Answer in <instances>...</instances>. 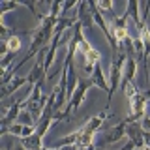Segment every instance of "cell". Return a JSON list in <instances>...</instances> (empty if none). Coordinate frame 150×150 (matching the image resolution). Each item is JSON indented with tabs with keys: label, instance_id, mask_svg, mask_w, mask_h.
Returning <instances> with one entry per match:
<instances>
[{
	"label": "cell",
	"instance_id": "cell-6",
	"mask_svg": "<svg viewBox=\"0 0 150 150\" xmlns=\"http://www.w3.org/2000/svg\"><path fill=\"white\" fill-rule=\"evenodd\" d=\"M75 19H77V23L84 28V30H86V28H90V26L94 25V13H92L90 2H79V6H77V15H75Z\"/></svg>",
	"mask_w": 150,
	"mask_h": 150
},
{
	"label": "cell",
	"instance_id": "cell-15",
	"mask_svg": "<svg viewBox=\"0 0 150 150\" xmlns=\"http://www.w3.org/2000/svg\"><path fill=\"white\" fill-rule=\"evenodd\" d=\"M17 122H19V124H23V126H36V120H34V116L30 115V111H28V109H23L21 112H19Z\"/></svg>",
	"mask_w": 150,
	"mask_h": 150
},
{
	"label": "cell",
	"instance_id": "cell-17",
	"mask_svg": "<svg viewBox=\"0 0 150 150\" xmlns=\"http://www.w3.org/2000/svg\"><path fill=\"white\" fill-rule=\"evenodd\" d=\"M96 6H98V9H100L101 13H105V11L109 13V17H111V19H115V17H116V15H115V11H112V2H111V0H100Z\"/></svg>",
	"mask_w": 150,
	"mask_h": 150
},
{
	"label": "cell",
	"instance_id": "cell-16",
	"mask_svg": "<svg viewBox=\"0 0 150 150\" xmlns=\"http://www.w3.org/2000/svg\"><path fill=\"white\" fill-rule=\"evenodd\" d=\"M21 4L19 2H9V0H0V19H4V15H6L8 11H11V9L19 8Z\"/></svg>",
	"mask_w": 150,
	"mask_h": 150
},
{
	"label": "cell",
	"instance_id": "cell-8",
	"mask_svg": "<svg viewBox=\"0 0 150 150\" xmlns=\"http://www.w3.org/2000/svg\"><path fill=\"white\" fill-rule=\"evenodd\" d=\"M126 137L129 139V143L135 148H146L144 146V141H143V128H141L139 122H133V124L126 126Z\"/></svg>",
	"mask_w": 150,
	"mask_h": 150
},
{
	"label": "cell",
	"instance_id": "cell-22",
	"mask_svg": "<svg viewBox=\"0 0 150 150\" xmlns=\"http://www.w3.org/2000/svg\"><path fill=\"white\" fill-rule=\"evenodd\" d=\"M9 150H26L25 146H23V144H17V146L15 148H9Z\"/></svg>",
	"mask_w": 150,
	"mask_h": 150
},
{
	"label": "cell",
	"instance_id": "cell-19",
	"mask_svg": "<svg viewBox=\"0 0 150 150\" xmlns=\"http://www.w3.org/2000/svg\"><path fill=\"white\" fill-rule=\"evenodd\" d=\"M23 128H25L23 124H19V122H15V124H11V126H9L8 133L15 135V137H21V135H23Z\"/></svg>",
	"mask_w": 150,
	"mask_h": 150
},
{
	"label": "cell",
	"instance_id": "cell-2",
	"mask_svg": "<svg viewBox=\"0 0 150 150\" xmlns=\"http://www.w3.org/2000/svg\"><path fill=\"white\" fill-rule=\"evenodd\" d=\"M126 53L124 51H118V54L112 56L111 60V71H109V94H107V105H105V111L109 107V103L112 100V94L118 90V84L122 81V71H124V66H126Z\"/></svg>",
	"mask_w": 150,
	"mask_h": 150
},
{
	"label": "cell",
	"instance_id": "cell-5",
	"mask_svg": "<svg viewBox=\"0 0 150 150\" xmlns=\"http://www.w3.org/2000/svg\"><path fill=\"white\" fill-rule=\"evenodd\" d=\"M135 77H137V60H135V56H128V58H126L124 71H122L120 90H126V88H128V84L135 83Z\"/></svg>",
	"mask_w": 150,
	"mask_h": 150
},
{
	"label": "cell",
	"instance_id": "cell-24",
	"mask_svg": "<svg viewBox=\"0 0 150 150\" xmlns=\"http://www.w3.org/2000/svg\"><path fill=\"white\" fill-rule=\"evenodd\" d=\"M43 150H56V148H45V146H43Z\"/></svg>",
	"mask_w": 150,
	"mask_h": 150
},
{
	"label": "cell",
	"instance_id": "cell-4",
	"mask_svg": "<svg viewBox=\"0 0 150 150\" xmlns=\"http://www.w3.org/2000/svg\"><path fill=\"white\" fill-rule=\"evenodd\" d=\"M126 126H128V124H126L124 120L118 122V124H115V126H111V128L105 131V135H103L100 146H105V144H112V143H118L122 137H126Z\"/></svg>",
	"mask_w": 150,
	"mask_h": 150
},
{
	"label": "cell",
	"instance_id": "cell-9",
	"mask_svg": "<svg viewBox=\"0 0 150 150\" xmlns=\"http://www.w3.org/2000/svg\"><path fill=\"white\" fill-rule=\"evenodd\" d=\"M90 81H92L94 86H98L100 90H107V94H109V83H107L105 75H103L101 64H96V68H94V71L90 75Z\"/></svg>",
	"mask_w": 150,
	"mask_h": 150
},
{
	"label": "cell",
	"instance_id": "cell-18",
	"mask_svg": "<svg viewBox=\"0 0 150 150\" xmlns=\"http://www.w3.org/2000/svg\"><path fill=\"white\" fill-rule=\"evenodd\" d=\"M13 58H15V53H8L6 56H2V62H0L2 71H6V69H9L13 66Z\"/></svg>",
	"mask_w": 150,
	"mask_h": 150
},
{
	"label": "cell",
	"instance_id": "cell-14",
	"mask_svg": "<svg viewBox=\"0 0 150 150\" xmlns=\"http://www.w3.org/2000/svg\"><path fill=\"white\" fill-rule=\"evenodd\" d=\"M62 6H64V2H60V0H54V2H51V4H49V13H47V15L58 21L60 15H62Z\"/></svg>",
	"mask_w": 150,
	"mask_h": 150
},
{
	"label": "cell",
	"instance_id": "cell-13",
	"mask_svg": "<svg viewBox=\"0 0 150 150\" xmlns=\"http://www.w3.org/2000/svg\"><path fill=\"white\" fill-rule=\"evenodd\" d=\"M6 43H8V51H9V53H15V54H17L19 51L23 49L21 36H19V34H13V32H11V36L6 40Z\"/></svg>",
	"mask_w": 150,
	"mask_h": 150
},
{
	"label": "cell",
	"instance_id": "cell-23",
	"mask_svg": "<svg viewBox=\"0 0 150 150\" xmlns=\"http://www.w3.org/2000/svg\"><path fill=\"white\" fill-rule=\"evenodd\" d=\"M133 150H150V148H133Z\"/></svg>",
	"mask_w": 150,
	"mask_h": 150
},
{
	"label": "cell",
	"instance_id": "cell-10",
	"mask_svg": "<svg viewBox=\"0 0 150 150\" xmlns=\"http://www.w3.org/2000/svg\"><path fill=\"white\" fill-rule=\"evenodd\" d=\"M25 84H28V77H19V75H17V77L13 79V81L9 83V84L2 86V94H0V98L4 100V98L11 96V94H15V92L19 90V88H23Z\"/></svg>",
	"mask_w": 150,
	"mask_h": 150
},
{
	"label": "cell",
	"instance_id": "cell-1",
	"mask_svg": "<svg viewBox=\"0 0 150 150\" xmlns=\"http://www.w3.org/2000/svg\"><path fill=\"white\" fill-rule=\"evenodd\" d=\"M90 86H94L90 79H83V77L79 79V84H77V88H75L73 96L68 100V103H66V109L60 112V115H56L54 122L56 120H68L69 116H71L73 111L77 112V109L81 107V103L84 101V98H86V92H88V88H90Z\"/></svg>",
	"mask_w": 150,
	"mask_h": 150
},
{
	"label": "cell",
	"instance_id": "cell-11",
	"mask_svg": "<svg viewBox=\"0 0 150 150\" xmlns=\"http://www.w3.org/2000/svg\"><path fill=\"white\" fill-rule=\"evenodd\" d=\"M139 8H141V4L137 2V0H129L128 6H126V13L129 15V19H133V23H135V26H137V28L143 25V21H141V13H139Z\"/></svg>",
	"mask_w": 150,
	"mask_h": 150
},
{
	"label": "cell",
	"instance_id": "cell-7",
	"mask_svg": "<svg viewBox=\"0 0 150 150\" xmlns=\"http://www.w3.org/2000/svg\"><path fill=\"white\" fill-rule=\"evenodd\" d=\"M109 116H111V112H109V111H101L100 115H96V116H92V118H88V120L81 126V129L84 131V133H92V135H96L98 131H100V128L103 126V120H107Z\"/></svg>",
	"mask_w": 150,
	"mask_h": 150
},
{
	"label": "cell",
	"instance_id": "cell-21",
	"mask_svg": "<svg viewBox=\"0 0 150 150\" xmlns=\"http://www.w3.org/2000/svg\"><path fill=\"white\" fill-rule=\"evenodd\" d=\"M143 141H144V146L150 148V133L148 131H143Z\"/></svg>",
	"mask_w": 150,
	"mask_h": 150
},
{
	"label": "cell",
	"instance_id": "cell-12",
	"mask_svg": "<svg viewBox=\"0 0 150 150\" xmlns=\"http://www.w3.org/2000/svg\"><path fill=\"white\" fill-rule=\"evenodd\" d=\"M21 141V144L25 146L26 150H43V139L38 137V135H30V137H23L19 139Z\"/></svg>",
	"mask_w": 150,
	"mask_h": 150
},
{
	"label": "cell",
	"instance_id": "cell-20",
	"mask_svg": "<svg viewBox=\"0 0 150 150\" xmlns=\"http://www.w3.org/2000/svg\"><path fill=\"white\" fill-rule=\"evenodd\" d=\"M139 124H141V128H143V131H148V133H150V116H148V115L144 116V118L141 120Z\"/></svg>",
	"mask_w": 150,
	"mask_h": 150
},
{
	"label": "cell",
	"instance_id": "cell-3",
	"mask_svg": "<svg viewBox=\"0 0 150 150\" xmlns=\"http://www.w3.org/2000/svg\"><path fill=\"white\" fill-rule=\"evenodd\" d=\"M129 100V115L126 116V124H133V122H139L146 116V103L150 100V92H141L137 90L135 94H131L128 98Z\"/></svg>",
	"mask_w": 150,
	"mask_h": 150
}]
</instances>
